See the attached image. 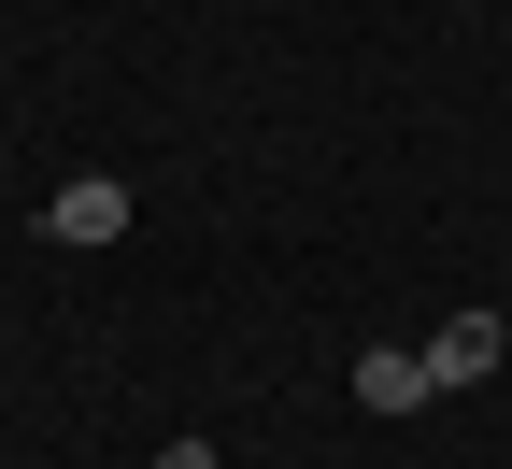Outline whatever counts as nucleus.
I'll list each match as a JSON object with an SVG mask.
<instances>
[{"instance_id": "obj_1", "label": "nucleus", "mask_w": 512, "mask_h": 469, "mask_svg": "<svg viewBox=\"0 0 512 469\" xmlns=\"http://www.w3.org/2000/svg\"><path fill=\"white\" fill-rule=\"evenodd\" d=\"M413 356H427V398H470V384H498L512 327H498V313H441V327H427Z\"/></svg>"}, {"instance_id": "obj_2", "label": "nucleus", "mask_w": 512, "mask_h": 469, "mask_svg": "<svg viewBox=\"0 0 512 469\" xmlns=\"http://www.w3.org/2000/svg\"><path fill=\"white\" fill-rule=\"evenodd\" d=\"M43 242H128V185L114 171H72V185L43 199Z\"/></svg>"}, {"instance_id": "obj_3", "label": "nucleus", "mask_w": 512, "mask_h": 469, "mask_svg": "<svg viewBox=\"0 0 512 469\" xmlns=\"http://www.w3.org/2000/svg\"><path fill=\"white\" fill-rule=\"evenodd\" d=\"M356 413H370V427H399V413H427V356H399V342H370V356H356Z\"/></svg>"}, {"instance_id": "obj_4", "label": "nucleus", "mask_w": 512, "mask_h": 469, "mask_svg": "<svg viewBox=\"0 0 512 469\" xmlns=\"http://www.w3.org/2000/svg\"><path fill=\"white\" fill-rule=\"evenodd\" d=\"M157 469H228V455H214V441H171V455H157Z\"/></svg>"}]
</instances>
